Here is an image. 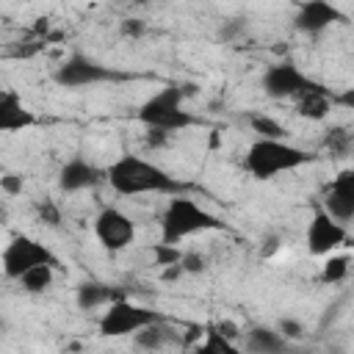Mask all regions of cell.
Instances as JSON below:
<instances>
[{
    "instance_id": "obj_1",
    "label": "cell",
    "mask_w": 354,
    "mask_h": 354,
    "mask_svg": "<svg viewBox=\"0 0 354 354\" xmlns=\"http://www.w3.org/2000/svg\"><path fill=\"white\" fill-rule=\"evenodd\" d=\"M105 183L119 196H141V194H160V196H180L188 194V185L169 174L163 166L124 152L105 169Z\"/></svg>"
},
{
    "instance_id": "obj_2",
    "label": "cell",
    "mask_w": 354,
    "mask_h": 354,
    "mask_svg": "<svg viewBox=\"0 0 354 354\" xmlns=\"http://www.w3.org/2000/svg\"><path fill=\"white\" fill-rule=\"evenodd\" d=\"M315 155L288 144L285 138H254L243 155V166L254 180H274L285 171H296L307 163H313Z\"/></svg>"
},
{
    "instance_id": "obj_3",
    "label": "cell",
    "mask_w": 354,
    "mask_h": 354,
    "mask_svg": "<svg viewBox=\"0 0 354 354\" xmlns=\"http://www.w3.org/2000/svg\"><path fill=\"white\" fill-rule=\"evenodd\" d=\"M210 230H224V221L188 194L171 196L160 213V243L166 246H177L180 241Z\"/></svg>"
},
{
    "instance_id": "obj_4",
    "label": "cell",
    "mask_w": 354,
    "mask_h": 354,
    "mask_svg": "<svg viewBox=\"0 0 354 354\" xmlns=\"http://www.w3.org/2000/svg\"><path fill=\"white\" fill-rule=\"evenodd\" d=\"M136 119L147 130H160L166 136L199 124V119L191 111H185V88L180 83H166L155 94H149L138 105Z\"/></svg>"
},
{
    "instance_id": "obj_5",
    "label": "cell",
    "mask_w": 354,
    "mask_h": 354,
    "mask_svg": "<svg viewBox=\"0 0 354 354\" xmlns=\"http://www.w3.org/2000/svg\"><path fill=\"white\" fill-rule=\"evenodd\" d=\"M36 266H53V268H58L61 260H58V254L47 243L36 241L33 235H25V232L11 235L8 243L0 252V271H3V277L17 282L22 274H28Z\"/></svg>"
},
{
    "instance_id": "obj_6",
    "label": "cell",
    "mask_w": 354,
    "mask_h": 354,
    "mask_svg": "<svg viewBox=\"0 0 354 354\" xmlns=\"http://www.w3.org/2000/svg\"><path fill=\"white\" fill-rule=\"evenodd\" d=\"M158 321H163L158 310L136 304L127 296H119L116 301H111L102 310V315L97 321V332L102 337H127V335L133 337L136 332H141V329H147V326H152Z\"/></svg>"
},
{
    "instance_id": "obj_7",
    "label": "cell",
    "mask_w": 354,
    "mask_h": 354,
    "mask_svg": "<svg viewBox=\"0 0 354 354\" xmlns=\"http://www.w3.org/2000/svg\"><path fill=\"white\" fill-rule=\"evenodd\" d=\"M119 75L100 64L97 58L75 50L69 53L53 72V80L61 86V88H88V86H97V83H108V80H116Z\"/></svg>"
},
{
    "instance_id": "obj_8",
    "label": "cell",
    "mask_w": 354,
    "mask_h": 354,
    "mask_svg": "<svg viewBox=\"0 0 354 354\" xmlns=\"http://www.w3.org/2000/svg\"><path fill=\"white\" fill-rule=\"evenodd\" d=\"M348 243V227L335 221L321 205L313 207L310 213V221H307V230H304V246L310 254L315 257H326L332 252H337L340 246Z\"/></svg>"
},
{
    "instance_id": "obj_9",
    "label": "cell",
    "mask_w": 354,
    "mask_h": 354,
    "mask_svg": "<svg viewBox=\"0 0 354 354\" xmlns=\"http://www.w3.org/2000/svg\"><path fill=\"white\" fill-rule=\"evenodd\" d=\"M260 86L271 100H299L304 91L315 88L318 83L310 75H304L301 66H296L293 61H279L263 72Z\"/></svg>"
},
{
    "instance_id": "obj_10",
    "label": "cell",
    "mask_w": 354,
    "mask_h": 354,
    "mask_svg": "<svg viewBox=\"0 0 354 354\" xmlns=\"http://www.w3.org/2000/svg\"><path fill=\"white\" fill-rule=\"evenodd\" d=\"M91 230H94L97 243H100L105 252H124V249L136 241V221H133L124 210H119V207H113V205H105V207L94 216Z\"/></svg>"
},
{
    "instance_id": "obj_11",
    "label": "cell",
    "mask_w": 354,
    "mask_h": 354,
    "mask_svg": "<svg viewBox=\"0 0 354 354\" xmlns=\"http://www.w3.org/2000/svg\"><path fill=\"white\" fill-rule=\"evenodd\" d=\"M321 207L340 224L354 218V169H340L321 196Z\"/></svg>"
},
{
    "instance_id": "obj_12",
    "label": "cell",
    "mask_w": 354,
    "mask_h": 354,
    "mask_svg": "<svg viewBox=\"0 0 354 354\" xmlns=\"http://www.w3.org/2000/svg\"><path fill=\"white\" fill-rule=\"evenodd\" d=\"M100 183H105V169H100L83 155L64 160V166L58 169V188L64 194H80V191L97 188Z\"/></svg>"
},
{
    "instance_id": "obj_13",
    "label": "cell",
    "mask_w": 354,
    "mask_h": 354,
    "mask_svg": "<svg viewBox=\"0 0 354 354\" xmlns=\"http://www.w3.org/2000/svg\"><path fill=\"white\" fill-rule=\"evenodd\" d=\"M335 22H343V11L332 6L329 0H304L293 14V28L307 36L324 33Z\"/></svg>"
},
{
    "instance_id": "obj_14",
    "label": "cell",
    "mask_w": 354,
    "mask_h": 354,
    "mask_svg": "<svg viewBox=\"0 0 354 354\" xmlns=\"http://www.w3.org/2000/svg\"><path fill=\"white\" fill-rule=\"evenodd\" d=\"M36 124V113L11 88L0 91V133H22Z\"/></svg>"
},
{
    "instance_id": "obj_15",
    "label": "cell",
    "mask_w": 354,
    "mask_h": 354,
    "mask_svg": "<svg viewBox=\"0 0 354 354\" xmlns=\"http://www.w3.org/2000/svg\"><path fill=\"white\" fill-rule=\"evenodd\" d=\"M290 343L277 332V326H252L243 340L246 354H288Z\"/></svg>"
},
{
    "instance_id": "obj_16",
    "label": "cell",
    "mask_w": 354,
    "mask_h": 354,
    "mask_svg": "<svg viewBox=\"0 0 354 354\" xmlns=\"http://www.w3.org/2000/svg\"><path fill=\"white\" fill-rule=\"evenodd\" d=\"M296 102V113L301 116V119H310V122H324L329 113H332V108H335V97H329V91L318 83L315 88H310V91H304L299 100H293Z\"/></svg>"
},
{
    "instance_id": "obj_17",
    "label": "cell",
    "mask_w": 354,
    "mask_h": 354,
    "mask_svg": "<svg viewBox=\"0 0 354 354\" xmlns=\"http://www.w3.org/2000/svg\"><path fill=\"white\" fill-rule=\"evenodd\" d=\"M119 296H124V293L116 290L113 285H105V282H83V285H77V290H75V304L88 313V310L108 307V304L116 301Z\"/></svg>"
},
{
    "instance_id": "obj_18",
    "label": "cell",
    "mask_w": 354,
    "mask_h": 354,
    "mask_svg": "<svg viewBox=\"0 0 354 354\" xmlns=\"http://www.w3.org/2000/svg\"><path fill=\"white\" fill-rule=\"evenodd\" d=\"M191 354H246V351H243L241 346H235L232 337H227V335H221L216 326H210V329H205L202 340L194 346Z\"/></svg>"
},
{
    "instance_id": "obj_19",
    "label": "cell",
    "mask_w": 354,
    "mask_h": 354,
    "mask_svg": "<svg viewBox=\"0 0 354 354\" xmlns=\"http://www.w3.org/2000/svg\"><path fill=\"white\" fill-rule=\"evenodd\" d=\"M348 271H351V254L348 252H343V254L332 252V254H326V260L321 266V282L324 285H340L348 277Z\"/></svg>"
},
{
    "instance_id": "obj_20",
    "label": "cell",
    "mask_w": 354,
    "mask_h": 354,
    "mask_svg": "<svg viewBox=\"0 0 354 354\" xmlns=\"http://www.w3.org/2000/svg\"><path fill=\"white\" fill-rule=\"evenodd\" d=\"M17 282L22 285L25 293H44V290H50L53 282H55V268H53V266H36V268H30L28 274H22Z\"/></svg>"
},
{
    "instance_id": "obj_21",
    "label": "cell",
    "mask_w": 354,
    "mask_h": 354,
    "mask_svg": "<svg viewBox=\"0 0 354 354\" xmlns=\"http://www.w3.org/2000/svg\"><path fill=\"white\" fill-rule=\"evenodd\" d=\"M166 340H169V329L163 326V321H158V324H152V326H147V329L133 335V343L138 348H144V351H158V348L166 346Z\"/></svg>"
},
{
    "instance_id": "obj_22",
    "label": "cell",
    "mask_w": 354,
    "mask_h": 354,
    "mask_svg": "<svg viewBox=\"0 0 354 354\" xmlns=\"http://www.w3.org/2000/svg\"><path fill=\"white\" fill-rule=\"evenodd\" d=\"M249 127L252 133H257V138H285V127L268 113H252Z\"/></svg>"
},
{
    "instance_id": "obj_23",
    "label": "cell",
    "mask_w": 354,
    "mask_h": 354,
    "mask_svg": "<svg viewBox=\"0 0 354 354\" xmlns=\"http://www.w3.org/2000/svg\"><path fill=\"white\" fill-rule=\"evenodd\" d=\"M277 332L288 340V343H296V340H301L304 337V324L299 321V318H279V324H277Z\"/></svg>"
},
{
    "instance_id": "obj_24",
    "label": "cell",
    "mask_w": 354,
    "mask_h": 354,
    "mask_svg": "<svg viewBox=\"0 0 354 354\" xmlns=\"http://www.w3.org/2000/svg\"><path fill=\"white\" fill-rule=\"evenodd\" d=\"M177 266H180V271H183V274H199V271H205V268H207V260H205L199 252H183Z\"/></svg>"
},
{
    "instance_id": "obj_25",
    "label": "cell",
    "mask_w": 354,
    "mask_h": 354,
    "mask_svg": "<svg viewBox=\"0 0 354 354\" xmlns=\"http://www.w3.org/2000/svg\"><path fill=\"white\" fill-rule=\"evenodd\" d=\"M326 147H329L332 152H348V133H343V130H329Z\"/></svg>"
},
{
    "instance_id": "obj_26",
    "label": "cell",
    "mask_w": 354,
    "mask_h": 354,
    "mask_svg": "<svg viewBox=\"0 0 354 354\" xmlns=\"http://www.w3.org/2000/svg\"><path fill=\"white\" fill-rule=\"evenodd\" d=\"M39 218H41L44 224H50V227H58L61 213H58V207H55L53 202H44V205H39Z\"/></svg>"
},
{
    "instance_id": "obj_27",
    "label": "cell",
    "mask_w": 354,
    "mask_h": 354,
    "mask_svg": "<svg viewBox=\"0 0 354 354\" xmlns=\"http://www.w3.org/2000/svg\"><path fill=\"white\" fill-rule=\"evenodd\" d=\"M0 188H3L6 194L17 196V194H22V177H19V174H3V177H0Z\"/></svg>"
},
{
    "instance_id": "obj_28",
    "label": "cell",
    "mask_w": 354,
    "mask_h": 354,
    "mask_svg": "<svg viewBox=\"0 0 354 354\" xmlns=\"http://www.w3.org/2000/svg\"><path fill=\"white\" fill-rule=\"evenodd\" d=\"M144 28H147V25H144L141 19H124V22H122V33H124V36H133V39L141 36Z\"/></svg>"
},
{
    "instance_id": "obj_29",
    "label": "cell",
    "mask_w": 354,
    "mask_h": 354,
    "mask_svg": "<svg viewBox=\"0 0 354 354\" xmlns=\"http://www.w3.org/2000/svg\"><path fill=\"white\" fill-rule=\"evenodd\" d=\"M166 133H160V130H147V144L149 147H163L166 144Z\"/></svg>"
},
{
    "instance_id": "obj_30",
    "label": "cell",
    "mask_w": 354,
    "mask_h": 354,
    "mask_svg": "<svg viewBox=\"0 0 354 354\" xmlns=\"http://www.w3.org/2000/svg\"><path fill=\"white\" fill-rule=\"evenodd\" d=\"M3 332H6V321L0 318V335H3Z\"/></svg>"
}]
</instances>
